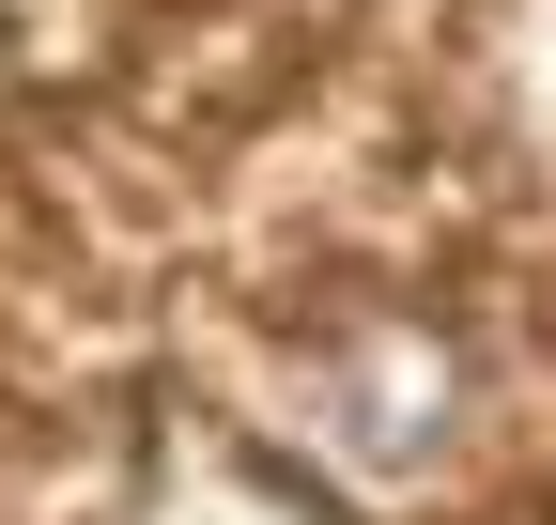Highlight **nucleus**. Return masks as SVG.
Instances as JSON below:
<instances>
[{
    "mask_svg": "<svg viewBox=\"0 0 556 525\" xmlns=\"http://www.w3.org/2000/svg\"><path fill=\"white\" fill-rule=\"evenodd\" d=\"M325 418L356 464H433V433H448V356L433 341H356L325 371Z\"/></svg>",
    "mask_w": 556,
    "mask_h": 525,
    "instance_id": "obj_1",
    "label": "nucleus"
}]
</instances>
